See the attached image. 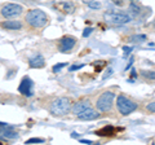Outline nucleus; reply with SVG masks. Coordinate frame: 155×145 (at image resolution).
Returning <instances> with one entry per match:
<instances>
[{"label":"nucleus","instance_id":"obj_27","mask_svg":"<svg viewBox=\"0 0 155 145\" xmlns=\"http://www.w3.org/2000/svg\"><path fill=\"white\" fill-rule=\"evenodd\" d=\"M132 2H133V0H132Z\"/></svg>","mask_w":155,"mask_h":145},{"label":"nucleus","instance_id":"obj_3","mask_svg":"<svg viewBox=\"0 0 155 145\" xmlns=\"http://www.w3.org/2000/svg\"><path fill=\"white\" fill-rule=\"evenodd\" d=\"M104 18L106 22L111 23V25H124L132 20V16L124 12H107L104 14Z\"/></svg>","mask_w":155,"mask_h":145},{"label":"nucleus","instance_id":"obj_24","mask_svg":"<svg viewBox=\"0 0 155 145\" xmlns=\"http://www.w3.org/2000/svg\"><path fill=\"white\" fill-rule=\"evenodd\" d=\"M83 66H84V65H74V66H71V67H70V69H69V70H70V71L80 70V69H81V67H83Z\"/></svg>","mask_w":155,"mask_h":145},{"label":"nucleus","instance_id":"obj_9","mask_svg":"<svg viewBox=\"0 0 155 145\" xmlns=\"http://www.w3.org/2000/svg\"><path fill=\"white\" fill-rule=\"evenodd\" d=\"M28 66L32 69H41L45 66V60L41 55H35L28 59Z\"/></svg>","mask_w":155,"mask_h":145},{"label":"nucleus","instance_id":"obj_11","mask_svg":"<svg viewBox=\"0 0 155 145\" xmlns=\"http://www.w3.org/2000/svg\"><path fill=\"white\" fill-rule=\"evenodd\" d=\"M98 115L100 113H97L94 109H87L84 110L83 113H80L79 115H78V119H80V120H92V119H96V118H98Z\"/></svg>","mask_w":155,"mask_h":145},{"label":"nucleus","instance_id":"obj_25","mask_svg":"<svg viewBox=\"0 0 155 145\" xmlns=\"http://www.w3.org/2000/svg\"><path fill=\"white\" fill-rule=\"evenodd\" d=\"M80 143L81 144H92V141H89V140H83V139L80 140Z\"/></svg>","mask_w":155,"mask_h":145},{"label":"nucleus","instance_id":"obj_5","mask_svg":"<svg viewBox=\"0 0 155 145\" xmlns=\"http://www.w3.org/2000/svg\"><path fill=\"white\" fill-rule=\"evenodd\" d=\"M114 93L107 91V92H104L102 95L97 99V103H96V106L100 112H109L113 106V103H114Z\"/></svg>","mask_w":155,"mask_h":145},{"label":"nucleus","instance_id":"obj_16","mask_svg":"<svg viewBox=\"0 0 155 145\" xmlns=\"http://www.w3.org/2000/svg\"><path fill=\"white\" fill-rule=\"evenodd\" d=\"M140 74L147 80H155V71L154 70H141Z\"/></svg>","mask_w":155,"mask_h":145},{"label":"nucleus","instance_id":"obj_15","mask_svg":"<svg viewBox=\"0 0 155 145\" xmlns=\"http://www.w3.org/2000/svg\"><path fill=\"white\" fill-rule=\"evenodd\" d=\"M96 133L97 135H101V136H109V135H113L114 133V127H113V126H106V127L98 130Z\"/></svg>","mask_w":155,"mask_h":145},{"label":"nucleus","instance_id":"obj_20","mask_svg":"<svg viewBox=\"0 0 155 145\" xmlns=\"http://www.w3.org/2000/svg\"><path fill=\"white\" fill-rule=\"evenodd\" d=\"M146 109L149 110L150 113H155V101H154V103L147 104V105H146Z\"/></svg>","mask_w":155,"mask_h":145},{"label":"nucleus","instance_id":"obj_23","mask_svg":"<svg viewBox=\"0 0 155 145\" xmlns=\"http://www.w3.org/2000/svg\"><path fill=\"white\" fill-rule=\"evenodd\" d=\"M123 51H124V57H127L130 52H132V48L130 47H123Z\"/></svg>","mask_w":155,"mask_h":145},{"label":"nucleus","instance_id":"obj_18","mask_svg":"<svg viewBox=\"0 0 155 145\" xmlns=\"http://www.w3.org/2000/svg\"><path fill=\"white\" fill-rule=\"evenodd\" d=\"M130 39H132V42H143L146 40V35H134Z\"/></svg>","mask_w":155,"mask_h":145},{"label":"nucleus","instance_id":"obj_1","mask_svg":"<svg viewBox=\"0 0 155 145\" xmlns=\"http://www.w3.org/2000/svg\"><path fill=\"white\" fill-rule=\"evenodd\" d=\"M26 22L31 27H43L47 25L48 22V16L45 12H43L41 9H31L30 12H27L26 14Z\"/></svg>","mask_w":155,"mask_h":145},{"label":"nucleus","instance_id":"obj_7","mask_svg":"<svg viewBox=\"0 0 155 145\" xmlns=\"http://www.w3.org/2000/svg\"><path fill=\"white\" fill-rule=\"evenodd\" d=\"M18 92L23 96H26V97H31L34 95V82L28 76L22 78L19 87H18Z\"/></svg>","mask_w":155,"mask_h":145},{"label":"nucleus","instance_id":"obj_2","mask_svg":"<svg viewBox=\"0 0 155 145\" xmlns=\"http://www.w3.org/2000/svg\"><path fill=\"white\" fill-rule=\"evenodd\" d=\"M71 109V103L67 97H57L52 101L51 104V113L53 115H57V117H62L70 112Z\"/></svg>","mask_w":155,"mask_h":145},{"label":"nucleus","instance_id":"obj_4","mask_svg":"<svg viewBox=\"0 0 155 145\" xmlns=\"http://www.w3.org/2000/svg\"><path fill=\"white\" fill-rule=\"evenodd\" d=\"M116 106H118L119 113H122L123 115H128L137 109V104L123 95L118 96V99H116Z\"/></svg>","mask_w":155,"mask_h":145},{"label":"nucleus","instance_id":"obj_8","mask_svg":"<svg viewBox=\"0 0 155 145\" xmlns=\"http://www.w3.org/2000/svg\"><path fill=\"white\" fill-rule=\"evenodd\" d=\"M76 44V40H75V38H71V36H65V38H62V39L60 40V51L61 52H70L72 48L75 47Z\"/></svg>","mask_w":155,"mask_h":145},{"label":"nucleus","instance_id":"obj_26","mask_svg":"<svg viewBox=\"0 0 155 145\" xmlns=\"http://www.w3.org/2000/svg\"><path fill=\"white\" fill-rule=\"evenodd\" d=\"M153 27H154V29H155V21H154V22H153Z\"/></svg>","mask_w":155,"mask_h":145},{"label":"nucleus","instance_id":"obj_10","mask_svg":"<svg viewBox=\"0 0 155 145\" xmlns=\"http://www.w3.org/2000/svg\"><path fill=\"white\" fill-rule=\"evenodd\" d=\"M89 108H92V106H91V103H89V100H81V101L76 103L74 106H72L71 110H72V113H74L76 117H78V115H79L80 113H83L84 110L89 109Z\"/></svg>","mask_w":155,"mask_h":145},{"label":"nucleus","instance_id":"obj_22","mask_svg":"<svg viewBox=\"0 0 155 145\" xmlns=\"http://www.w3.org/2000/svg\"><path fill=\"white\" fill-rule=\"evenodd\" d=\"M92 31H93V29H92V27H87V29H84V31H83V36H84V38L89 36L91 34H92Z\"/></svg>","mask_w":155,"mask_h":145},{"label":"nucleus","instance_id":"obj_12","mask_svg":"<svg viewBox=\"0 0 155 145\" xmlns=\"http://www.w3.org/2000/svg\"><path fill=\"white\" fill-rule=\"evenodd\" d=\"M0 126H2V135L4 137H7V139H17L18 137L17 132H14L12 130V127H9L7 123L2 122V124H0Z\"/></svg>","mask_w":155,"mask_h":145},{"label":"nucleus","instance_id":"obj_13","mask_svg":"<svg viewBox=\"0 0 155 145\" xmlns=\"http://www.w3.org/2000/svg\"><path fill=\"white\" fill-rule=\"evenodd\" d=\"M57 8L60 9V11H62L64 13H72L74 12V4L70 3V2H61V3H58L57 4Z\"/></svg>","mask_w":155,"mask_h":145},{"label":"nucleus","instance_id":"obj_19","mask_svg":"<svg viewBox=\"0 0 155 145\" xmlns=\"http://www.w3.org/2000/svg\"><path fill=\"white\" fill-rule=\"evenodd\" d=\"M34 143H44V139H40V137H32V139H28L26 144H34Z\"/></svg>","mask_w":155,"mask_h":145},{"label":"nucleus","instance_id":"obj_17","mask_svg":"<svg viewBox=\"0 0 155 145\" xmlns=\"http://www.w3.org/2000/svg\"><path fill=\"white\" fill-rule=\"evenodd\" d=\"M84 3H85L91 9H94V11H97V9L101 8V3L97 2V0H84Z\"/></svg>","mask_w":155,"mask_h":145},{"label":"nucleus","instance_id":"obj_6","mask_svg":"<svg viewBox=\"0 0 155 145\" xmlns=\"http://www.w3.org/2000/svg\"><path fill=\"white\" fill-rule=\"evenodd\" d=\"M23 8L18 4H14V3H8V4H4L2 7V14L3 17L5 18H13V17H17L22 13Z\"/></svg>","mask_w":155,"mask_h":145},{"label":"nucleus","instance_id":"obj_21","mask_svg":"<svg viewBox=\"0 0 155 145\" xmlns=\"http://www.w3.org/2000/svg\"><path fill=\"white\" fill-rule=\"evenodd\" d=\"M67 64H57V65H54V66H53V71H54V72H57V71H60L61 69H62V67H65Z\"/></svg>","mask_w":155,"mask_h":145},{"label":"nucleus","instance_id":"obj_14","mask_svg":"<svg viewBox=\"0 0 155 145\" xmlns=\"http://www.w3.org/2000/svg\"><path fill=\"white\" fill-rule=\"evenodd\" d=\"M3 27L7 29V30H21L22 23L18 21H5L3 23Z\"/></svg>","mask_w":155,"mask_h":145}]
</instances>
